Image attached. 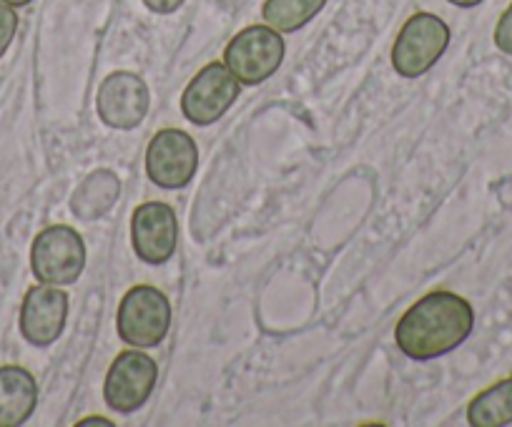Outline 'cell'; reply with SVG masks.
<instances>
[{
	"label": "cell",
	"instance_id": "cell-1",
	"mask_svg": "<svg viewBox=\"0 0 512 427\" xmlns=\"http://www.w3.org/2000/svg\"><path fill=\"white\" fill-rule=\"evenodd\" d=\"M475 327V309L455 292H430L400 317L395 342L410 360L427 362L457 350Z\"/></svg>",
	"mask_w": 512,
	"mask_h": 427
},
{
	"label": "cell",
	"instance_id": "cell-2",
	"mask_svg": "<svg viewBox=\"0 0 512 427\" xmlns=\"http://www.w3.org/2000/svg\"><path fill=\"white\" fill-rule=\"evenodd\" d=\"M171 330V302L161 289L136 284L123 294L116 312V332L126 345L149 350L161 345Z\"/></svg>",
	"mask_w": 512,
	"mask_h": 427
},
{
	"label": "cell",
	"instance_id": "cell-3",
	"mask_svg": "<svg viewBox=\"0 0 512 427\" xmlns=\"http://www.w3.org/2000/svg\"><path fill=\"white\" fill-rule=\"evenodd\" d=\"M450 26L435 13H415L405 21L392 46V68L402 78H420L445 56Z\"/></svg>",
	"mask_w": 512,
	"mask_h": 427
},
{
	"label": "cell",
	"instance_id": "cell-4",
	"mask_svg": "<svg viewBox=\"0 0 512 427\" xmlns=\"http://www.w3.org/2000/svg\"><path fill=\"white\" fill-rule=\"evenodd\" d=\"M282 33L272 26H249L236 33L224 48V66L241 86H259L279 71L284 61Z\"/></svg>",
	"mask_w": 512,
	"mask_h": 427
},
{
	"label": "cell",
	"instance_id": "cell-5",
	"mask_svg": "<svg viewBox=\"0 0 512 427\" xmlns=\"http://www.w3.org/2000/svg\"><path fill=\"white\" fill-rule=\"evenodd\" d=\"M31 269L43 284H73L86 269V242L68 224L43 229L31 247Z\"/></svg>",
	"mask_w": 512,
	"mask_h": 427
},
{
	"label": "cell",
	"instance_id": "cell-6",
	"mask_svg": "<svg viewBox=\"0 0 512 427\" xmlns=\"http://www.w3.org/2000/svg\"><path fill=\"white\" fill-rule=\"evenodd\" d=\"M159 380V365L151 355L134 350H123L108 367L103 382V400L118 415H131L149 402Z\"/></svg>",
	"mask_w": 512,
	"mask_h": 427
},
{
	"label": "cell",
	"instance_id": "cell-7",
	"mask_svg": "<svg viewBox=\"0 0 512 427\" xmlns=\"http://www.w3.org/2000/svg\"><path fill=\"white\" fill-rule=\"evenodd\" d=\"M241 83L224 63L201 68L181 93V114L194 126H211L236 103Z\"/></svg>",
	"mask_w": 512,
	"mask_h": 427
},
{
	"label": "cell",
	"instance_id": "cell-8",
	"mask_svg": "<svg viewBox=\"0 0 512 427\" xmlns=\"http://www.w3.org/2000/svg\"><path fill=\"white\" fill-rule=\"evenodd\" d=\"M151 106V93L144 78L131 71H116L98 86V119L118 131H131L144 124Z\"/></svg>",
	"mask_w": 512,
	"mask_h": 427
},
{
	"label": "cell",
	"instance_id": "cell-9",
	"mask_svg": "<svg viewBox=\"0 0 512 427\" xmlns=\"http://www.w3.org/2000/svg\"><path fill=\"white\" fill-rule=\"evenodd\" d=\"M199 169V146L186 131L164 129L149 141L146 174L161 189H184Z\"/></svg>",
	"mask_w": 512,
	"mask_h": 427
},
{
	"label": "cell",
	"instance_id": "cell-10",
	"mask_svg": "<svg viewBox=\"0 0 512 427\" xmlns=\"http://www.w3.org/2000/svg\"><path fill=\"white\" fill-rule=\"evenodd\" d=\"M131 244L141 262L164 264L174 257L179 244V219L164 201H146L131 217Z\"/></svg>",
	"mask_w": 512,
	"mask_h": 427
},
{
	"label": "cell",
	"instance_id": "cell-11",
	"mask_svg": "<svg viewBox=\"0 0 512 427\" xmlns=\"http://www.w3.org/2000/svg\"><path fill=\"white\" fill-rule=\"evenodd\" d=\"M68 319V294L56 284L28 289L21 307V335L31 345L48 347L63 335Z\"/></svg>",
	"mask_w": 512,
	"mask_h": 427
},
{
	"label": "cell",
	"instance_id": "cell-12",
	"mask_svg": "<svg viewBox=\"0 0 512 427\" xmlns=\"http://www.w3.org/2000/svg\"><path fill=\"white\" fill-rule=\"evenodd\" d=\"M38 405L36 377L18 365L0 367V427H18Z\"/></svg>",
	"mask_w": 512,
	"mask_h": 427
},
{
	"label": "cell",
	"instance_id": "cell-13",
	"mask_svg": "<svg viewBox=\"0 0 512 427\" xmlns=\"http://www.w3.org/2000/svg\"><path fill=\"white\" fill-rule=\"evenodd\" d=\"M121 196V179L108 169H96L76 186L71 211L83 222L106 217Z\"/></svg>",
	"mask_w": 512,
	"mask_h": 427
},
{
	"label": "cell",
	"instance_id": "cell-14",
	"mask_svg": "<svg viewBox=\"0 0 512 427\" xmlns=\"http://www.w3.org/2000/svg\"><path fill=\"white\" fill-rule=\"evenodd\" d=\"M467 422L472 427L512 425V377L495 382L467 405Z\"/></svg>",
	"mask_w": 512,
	"mask_h": 427
},
{
	"label": "cell",
	"instance_id": "cell-15",
	"mask_svg": "<svg viewBox=\"0 0 512 427\" xmlns=\"http://www.w3.org/2000/svg\"><path fill=\"white\" fill-rule=\"evenodd\" d=\"M327 0H264L262 18L279 33H297L324 11Z\"/></svg>",
	"mask_w": 512,
	"mask_h": 427
},
{
	"label": "cell",
	"instance_id": "cell-16",
	"mask_svg": "<svg viewBox=\"0 0 512 427\" xmlns=\"http://www.w3.org/2000/svg\"><path fill=\"white\" fill-rule=\"evenodd\" d=\"M18 31V13L13 11V6L0 3V58L6 56V51L11 48L13 38Z\"/></svg>",
	"mask_w": 512,
	"mask_h": 427
},
{
	"label": "cell",
	"instance_id": "cell-17",
	"mask_svg": "<svg viewBox=\"0 0 512 427\" xmlns=\"http://www.w3.org/2000/svg\"><path fill=\"white\" fill-rule=\"evenodd\" d=\"M495 46L502 53H507V56H512V3L507 6V11L502 13L495 26Z\"/></svg>",
	"mask_w": 512,
	"mask_h": 427
},
{
	"label": "cell",
	"instance_id": "cell-18",
	"mask_svg": "<svg viewBox=\"0 0 512 427\" xmlns=\"http://www.w3.org/2000/svg\"><path fill=\"white\" fill-rule=\"evenodd\" d=\"M186 0H144V6L149 8L151 13H159V16H171V13L179 11Z\"/></svg>",
	"mask_w": 512,
	"mask_h": 427
},
{
	"label": "cell",
	"instance_id": "cell-19",
	"mask_svg": "<svg viewBox=\"0 0 512 427\" xmlns=\"http://www.w3.org/2000/svg\"><path fill=\"white\" fill-rule=\"evenodd\" d=\"M78 425H113V422L106 417H83V420H78Z\"/></svg>",
	"mask_w": 512,
	"mask_h": 427
},
{
	"label": "cell",
	"instance_id": "cell-20",
	"mask_svg": "<svg viewBox=\"0 0 512 427\" xmlns=\"http://www.w3.org/2000/svg\"><path fill=\"white\" fill-rule=\"evenodd\" d=\"M447 3H452V6H457V8H475V6H480L482 0H447Z\"/></svg>",
	"mask_w": 512,
	"mask_h": 427
},
{
	"label": "cell",
	"instance_id": "cell-21",
	"mask_svg": "<svg viewBox=\"0 0 512 427\" xmlns=\"http://www.w3.org/2000/svg\"><path fill=\"white\" fill-rule=\"evenodd\" d=\"M0 3H6V6H13V8H23L28 6V3H33V0H0Z\"/></svg>",
	"mask_w": 512,
	"mask_h": 427
}]
</instances>
